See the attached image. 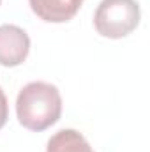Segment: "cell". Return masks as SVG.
Listing matches in <instances>:
<instances>
[{"label": "cell", "instance_id": "cell-5", "mask_svg": "<svg viewBox=\"0 0 150 152\" xmlns=\"http://www.w3.org/2000/svg\"><path fill=\"white\" fill-rule=\"evenodd\" d=\"M46 152H94V149L79 131L60 129L48 140Z\"/></svg>", "mask_w": 150, "mask_h": 152}, {"label": "cell", "instance_id": "cell-1", "mask_svg": "<svg viewBox=\"0 0 150 152\" xmlns=\"http://www.w3.org/2000/svg\"><path fill=\"white\" fill-rule=\"evenodd\" d=\"M16 115L28 131L41 133L51 127L62 115L60 90L48 81L27 83L16 97Z\"/></svg>", "mask_w": 150, "mask_h": 152}, {"label": "cell", "instance_id": "cell-2", "mask_svg": "<svg viewBox=\"0 0 150 152\" xmlns=\"http://www.w3.org/2000/svg\"><path fill=\"white\" fill-rule=\"evenodd\" d=\"M141 11L136 0H101L94 12V27L99 36L122 39L140 25Z\"/></svg>", "mask_w": 150, "mask_h": 152}, {"label": "cell", "instance_id": "cell-6", "mask_svg": "<svg viewBox=\"0 0 150 152\" xmlns=\"http://www.w3.org/2000/svg\"><path fill=\"white\" fill-rule=\"evenodd\" d=\"M7 118H9V103H7V97L0 87V129L5 126Z\"/></svg>", "mask_w": 150, "mask_h": 152}, {"label": "cell", "instance_id": "cell-3", "mask_svg": "<svg viewBox=\"0 0 150 152\" xmlns=\"http://www.w3.org/2000/svg\"><path fill=\"white\" fill-rule=\"evenodd\" d=\"M30 53V37L18 25H0V66L18 67Z\"/></svg>", "mask_w": 150, "mask_h": 152}, {"label": "cell", "instance_id": "cell-4", "mask_svg": "<svg viewBox=\"0 0 150 152\" xmlns=\"http://www.w3.org/2000/svg\"><path fill=\"white\" fill-rule=\"evenodd\" d=\"M85 0H28L30 9L46 23H66L78 14Z\"/></svg>", "mask_w": 150, "mask_h": 152}, {"label": "cell", "instance_id": "cell-7", "mask_svg": "<svg viewBox=\"0 0 150 152\" xmlns=\"http://www.w3.org/2000/svg\"><path fill=\"white\" fill-rule=\"evenodd\" d=\"M0 4H2V0H0Z\"/></svg>", "mask_w": 150, "mask_h": 152}]
</instances>
